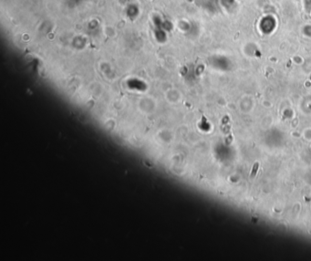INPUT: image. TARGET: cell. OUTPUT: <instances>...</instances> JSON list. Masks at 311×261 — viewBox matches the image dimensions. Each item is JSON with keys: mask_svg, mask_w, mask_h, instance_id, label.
<instances>
[{"mask_svg": "<svg viewBox=\"0 0 311 261\" xmlns=\"http://www.w3.org/2000/svg\"><path fill=\"white\" fill-rule=\"evenodd\" d=\"M258 167H259V164H258V163H255V164H254V167H253L252 173L250 174V177H251V178H254V177L255 176V174H256V172H257V170H258Z\"/></svg>", "mask_w": 311, "mask_h": 261, "instance_id": "6da1fadb", "label": "cell"}]
</instances>
